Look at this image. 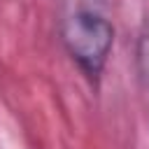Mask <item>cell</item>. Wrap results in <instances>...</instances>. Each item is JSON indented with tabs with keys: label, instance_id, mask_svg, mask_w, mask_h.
<instances>
[{
	"label": "cell",
	"instance_id": "6da1fadb",
	"mask_svg": "<svg viewBox=\"0 0 149 149\" xmlns=\"http://www.w3.org/2000/svg\"><path fill=\"white\" fill-rule=\"evenodd\" d=\"M58 35L77 68L98 79L114 47V23L107 0H61Z\"/></svg>",
	"mask_w": 149,
	"mask_h": 149
},
{
	"label": "cell",
	"instance_id": "7a4b0ae2",
	"mask_svg": "<svg viewBox=\"0 0 149 149\" xmlns=\"http://www.w3.org/2000/svg\"><path fill=\"white\" fill-rule=\"evenodd\" d=\"M137 72L144 88L149 91V21L142 26L140 40H137Z\"/></svg>",
	"mask_w": 149,
	"mask_h": 149
}]
</instances>
